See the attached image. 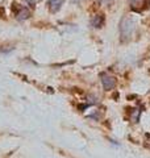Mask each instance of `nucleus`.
I'll list each match as a JSON object with an SVG mask.
<instances>
[{"label": "nucleus", "mask_w": 150, "mask_h": 158, "mask_svg": "<svg viewBox=\"0 0 150 158\" xmlns=\"http://www.w3.org/2000/svg\"><path fill=\"white\" fill-rule=\"evenodd\" d=\"M134 29V21L132 17L129 16H124L121 23H120V34H121L123 41H127V40L131 38L132 33Z\"/></svg>", "instance_id": "f257e3e1"}, {"label": "nucleus", "mask_w": 150, "mask_h": 158, "mask_svg": "<svg viewBox=\"0 0 150 158\" xmlns=\"http://www.w3.org/2000/svg\"><path fill=\"white\" fill-rule=\"evenodd\" d=\"M100 81H102L103 88L106 91H112L113 88L116 87V85H117L115 77L109 75V74H107V73H102V74H100Z\"/></svg>", "instance_id": "f03ea898"}, {"label": "nucleus", "mask_w": 150, "mask_h": 158, "mask_svg": "<svg viewBox=\"0 0 150 158\" xmlns=\"http://www.w3.org/2000/svg\"><path fill=\"white\" fill-rule=\"evenodd\" d=\"M31 11H29V8L27 7H23V6H19L17 7V12H16V19L20 20V21H23V20H27L31 17Z\"/></svg>", "instance_id": "7ed1b4c3"}, {"label": "nucleus", "mask_w": 150, "mask_h": 158, "mask_svg": "<svg viewBox=\"0 0 150 158\" xmlns=\"http://www.w3.org/2000/svg\"><path fill=\"white\" fill-rule=\"evenodd\" d=\"M65 0H49L48 2V8L52 13H57L59 9L62 8Z\"/></svg>", "instance_id": "20e7f679"}, {"label": "nucleus", "mask_w": 150, "mask_h": 158, "mask_svg": "<svg viewBox=\"0 0 150 158\" xmlns=\"http://www.w3.org/2000/svg\"><path fill=\"white\" fill-rule=\"evenodd\" d=\"M104 21H106V19L103 15H95L91 19V25L94 28H102L104 25Z\"/></svg>", "instance_id": "39448f33"}, {"label": "nucleus", "mask_w": 150, "mask_h": 158, "mask_svg": "<svg viewBox=\"0 0 150 158\" xmlns=\"http://www.w3.org/2000/svg\"><path fill=\"white\" fill-rule=\"evenodd\" d=\"M99 3H102V4H109V3H112L113 0H98Z\"/></svg>", "instance_id": "423d86ee"}, {"label": "nucleus", "mask_w": 150, "mask_h": 158, "mask_svg": "<svg viewBox=\"0 0 150 158\" xmlns=\"http://www.w3.org/2000/svg\"><path fill=\"white\" fill-rule=\"evenodd\" d=\"M36 2H41V0H36Z\"/></svg>", "instance_id": "0eeeda50"}]
</instances>
